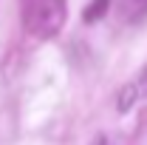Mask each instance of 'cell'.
I'll return each mask as SVG.
<instances>
[{"label":"cell","instance_id":"6da1fadb","mask_svg":"<svg viewBox=\"0 0 147 145\" xmlns=\"http://www.w3.org/2000/svg\"><path fill=\"white\" fill-rule=\"evenodd\" d=\"M65 14H68L65 0H40L31 12V17H28V31L40 40H48L62 29Z\"/></svg>","mask_w":147,"mask_h":145},{"label":"cell","instance_id":"7a4b0ae2","mask_svg":"<svg viewBox=\"0 0 147 145\" xmlns=\"http://www.w3.org/2000/svg\"><path fill=\"white\" fill-rule=\"evenodd\" d=\"M136 100H139V85H136V83L122 85V91H119V103H116L119 114H127V111L136 105Z\"/></svg>","mask_w":147,"mask_h":145},{"label":"cell","instance_id":"3957f363","mask_svg":"<svg viewBox=\"0 0 147 145\" xmlns=\"http://www.w3.org/2000/svg\"><path fill=\"white\" fill-rule=\"evenodd\" d=\"M108 6H110V0H91V3L85 6V12H82V20H85V23H96L99 17L108 14Z\"/></svg>","mask_w":147,"mask_h":145},{"label":"cell","instance_id":"277c9868","mask_svg":"<svg viewBox=\"0 0 147 145\" xmlns=\"http://www.w3.org/2000/svg\"><path fill=\"white\" fill-rule=\"evenodd\" d=\"M136 85H139V94H144V97H147V68L142 71V80H139Z\"/></svg>","mask_w":147,"mask_h":145}]
</instances>
